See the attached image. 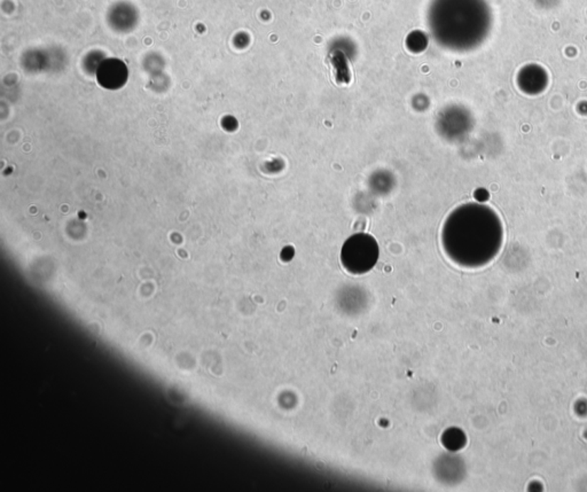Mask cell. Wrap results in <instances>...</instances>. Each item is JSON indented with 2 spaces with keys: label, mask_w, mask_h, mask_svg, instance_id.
Listing matches in <instances>:
<instances>
[{
  "label": "cell",
  "mask_w": 587,
  "mask_h": 492,
  "mask_svg": "<svg viewBox=\"0 0 587 492\" xmlns=\"http://www.w3.org/2000/svg\"><path fill=\"white\" fill-rule=\"evenodd\" d=\"M98 78L102 85L109 89H115L124 83L126 69L119 61L108 60L99 69Z\"/></svg>",
  "instance_id": "obj_3"
},
{
  "label": "cell",
  "mask_w": 587,
  "mask_h": 492,
  "mask_svg": "<svg viewBox=\"0 0 587 492\" xmlns=\"http://www.w3.org/2000/svg\"><path fill=\"white\" fill-rule=\"evenodd\" d=\"M379 258V246L372 235L358 233L349 237L341 252L344 269L353 274H362L373 269Z\"/></svg>",
  "instance_id": "obj_2"
},
{
  "label": "cell",
  "mask_w": 587,
  "mask_h": 492,
  "mask_svg": "<svg viewBox=\"0 0 587 492\" xmlns=\"http://www.w3.org/2000/svg\"><path fill=\"white\" fill-rule=\"evenodd\" d=\"M502 226L495 211L485 205H461L445 220L442 231L444 252L458 264H483L498 246Z\"/></svg>",
  "instance_id": "obj_1"
}]
</instances>
